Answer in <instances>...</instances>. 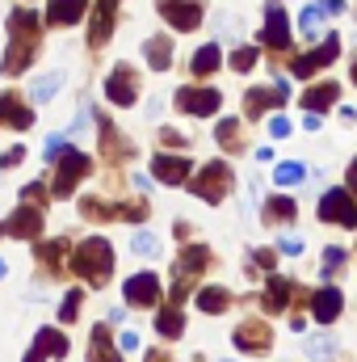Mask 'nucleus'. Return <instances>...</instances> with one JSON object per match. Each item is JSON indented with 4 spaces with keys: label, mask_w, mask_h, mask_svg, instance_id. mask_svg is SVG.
I'll list each match as a JSON object with an SVG mask.
<instances>
[{
    "label": "nucleus",
    "mask_w": 357,
    "mask_h": 362,
    "mask_svg": "<svg viewBox=\"0 0 357 362\" xmlns=\"http://www.w3.org/2000/svg\"><path fill=\"white\" fill-rule=\"evenodd\" d=\"M294 215H298L294 198H269L265 202V219L269 223H286V219H294Z\"/></svg>",
    "instance_id": "393cba45"
},
{
    "label": "nucleus",
    "mask_w": 357,
    "mask_h": 362,
    "mask_svg": "<svg viewBox=\"0 0 357 362\" xmlns=\"http://www.w3.org/2000/svg\"><path fill=\"white\" fill-rule=\"evenodd\" d=\"M231 303V295L223 291V286H206V291H198V308L202 312H223Z\"/></svg>",
    "instance_id": "a878e982"
},
{
    "label": "nucleus",
    "mask_w": 357,
    "mask_h": 362,
    "mask_svg": "<svg viewBox=\"0 0 357 362\" xmlns=\"http://www.w3.org/2000/svg\"><path fill=\"white\" fill-rule=\"evenodd\" d=\"M38 232H42V215L30 211V206H21L13 219L0 223V236H25V240H38Z\"/></svg>",
    "instance_id": "f8f14e48"
},
{
    "label": "nucleus",
    "mask_w": 357,
    "mask_h": 362,
    "mask_svg": "<svg viewBox=\"0 0 357 362\" xmlns=\"http://www.w3.org/2000/svg\"><path fill=\"white\" fill-rule=\"evenodd\" d=\"M269 131H273V135H290V122H286V118H273Z\"/></svg>",
    "instance_id": "37998d69"
},
{
    "label": "nucleus",
    "mask_w": 357,
    "mask_h": 362,
    "mask_svg": "<svg viewBox=\"0 0 357 362\" xmlns=\"http://www.w3.org/2000/svg\"><path fill=\"white\" fill-rule=\"evenodd\" d=\"M156 4H160V13L173 30H198L202 25V4L198 0H156Z\"/></svg>",
    "instance_id": "0eeeda50"
},
{
    "label": "nucleus",
    "mask_w": 357,
    "mask_h": 362,
    "mask_svg": "<svg viewBox=\"0 0 357 362\" xmlns=\"http://www.w3.org/2000/svg\"><path fill=\"white\" fill-rule=\"evenodd\" d=\"M290 291H294V286H290L286 278H277V274H273V278H269V291H265V312H282V308H286V299H290Z\"/></svg>",
    "instance_id": "b1692460"
},
{
    "label": "nucleus",
    "mask_w": 357,
    "mask_h": 362,
    "mask_svg": "<svg viewBox=\"0 0 357 362\" xmlns=\"http://www.w3.org/2000/svg\"><path fill=\"white\" fill-rule=\"evenodd\" d=\"M105 93H109L114 105H135V97H139V89H135V72H131L126 64H118V68L109 72V81H105Z\"/></svg>",
    "instance_id": "1a4fd4ad"
},
{
    "label": "nucleus",
    "mask_w": 357,
    "mask_h": 362,
    "mask_svg": "<svg viewBox=\"0 0 357 362\" xmlns=\"http://www.w3.org/2000/svg\"><path fill=\"white\" fill-rule=\"evenodd\" d=\"M214 135H219V144H227L231 152H244V144H240V122H236V118H223Z\"/></svg>",
    "instance_id": "7c9ffc66"
},
{
    "label": "nucleus",
    "mask_w": 357,
    "mask_h": 362,
    "mask_svg": "<svg viewBox=\"0 0 357 362\" xmlns=\"http://www.w3.org/2000/svg\"><path fill=\"white\" fill-rule=\"evenodd\" d=\"M0 278H4V262H0Z\"/></svg>",
    "instance_id": "8fccbe9b"
},
{
    "label": "nucleus",
    "mask_w": 357,
    "mask_h": 362,
    "mask_svg": "<svg viewBox=\"0 0 357 362\" xmlns=\"http://www.w3.org/2000/svg\"><path fill=\"white\" fill-rule=\"evenodd\" d=\"M286 97H290V85L277 81L273 89H253L248 93V97H244V110H248V114H261V110H269V105H282Z\"/></svg>",
    "instance_id": "dca6fc26"
},
{
    "label": "nucleus",
    "mask_w": 357,
    "mask_h": 362,
    "mask_svg": "<svg viewBox=\"0 0 357 362\" xmlns=\"http://www.w3.org/2000/svg\"><path fill=\"white\" fill-rule=\"evenodd\" d=\"M269 341H273L269 325H257V320H248V325H240V329H236V346H240L244 354H265Z\"/></svg>",
    "instance_id": "ddd939ff"
},
{
    "label": "nucleus",
    "mask_w": 357,
    "mask_h": 362,
    "mask_svg": "<svg viewBox=\"0 0 357 362\" xmlns=\"http://www.w3.org/2000/svg\"><path fill=\"white\" fill-rule=\"evenodd\" d=\"M34 350H38L42 358H63V354H68V337H63V333H55V329H38Z\"/></svg>",
    "instance_id": "aec40b11"
},
{
    "label": "nucleus",
    "mask_w": 357,
    "mask_h": 362,
    "mask_svg": "<svg viewBox=\"0 0 357 362\" xmlns=\"http://www.w3.org/2000/svg\"><path fill=\"white\" fill-rule=\"evenodd\" d=\"M341 303H345V299H341L337 286H320V291L311 295V308H315V320H320V325H332V320L341 316Z\"/></svg>",
    "instance_id": "4468645a"
},
{
    "label": "nucleus",
    "mask_w": 357,
    "mask_h": 362,
    "mask_svg": "<svg viewBox=\"0 0 357 362\" xmlns=\"http://www.w3.org/2000/svg\"><path fill=\"white\" fill-rule=\"evenodd\" d=\"M303 173H307V169H303L298 160H286V165H277V169H273V181L290 189V185H298V181H303Z\"/></svg>",
    "instance_id": "2f4dec72"
},
{
    "label": "nucleus",
    "mask_w": 357,
    "mask_h": 362,
    "mask_svg": "<svg viewBox=\"0 0 357 362\" xmlns=\"http://www.w3.org/2000/svg\"><path fill=\"white\" fill-rule=\"evenodd\" d=\"M122 295H126L131 308H156V303H160V278H156V274H135V278L122 286Z\"/></svg>",
    "instance_id": "6e6552de"
},
{
    "label": "nucleus",
    "mask_w": 357,
    "mask_h": 362,
    "mask_svg": "<svg viewBox=\"0 0 357 362\" xmlns=\"http://www.w3.org/2000/svg\"><path fill=\"white\" fill-rule=\"evenodd\" d=\"M76 312H80V291H68V295H63V308H59V320H68V325H72V320H76Z\"/></svg>",
    "instance_id": "4c0bfd02"
},
{
    "label": "nucleus",
    "mask_w": 357,
    "mask_h": 362,
    "mask_svg": "<svg viewBox=\"0 0 357 362\" xmlns=\"http://www.w3.org/2000/svg\"><path fill=\"white\" fill-rule=\"evenodd\" d=\"M25 202H42V185H30L25 189Z\"/></svg>",
    "instance_id": "49530a36"
},
{
    "label": "nucleus",
    "mask_w": 357,
    "mask_h": 362,
    "mask_svg": "<svg viewBox=\"0 0 357 362\" xmlns=\"http://www.w3.org/2000/svg\"><path fill=\"white\" fill-rule=\"evenodd\" d=\"M21 160H25V148H13V152L0 156V169H13V165H21Z\"/></svg>",
    "instance_id": "a19ab883"
},
{
    "label": "nucleus",
    "mask_w": 357,
    "mask_h": 362,
    "mask_svg": "<svg viewBox=\"0 0 357 362\" xmlns=\"http://www.w3.org/2000/svg\"><path fill=\"white\" fill-rule=\"evenodd\" d=\"M25 362H47V358H42L38 350H30V354H25Z\"/></svg>",
    "instance_id": "de8ad7c7"
},
{
    "label": "nucleus",
    "mask_w": 357,
    "mask_h": 362,
    "mask_svg": "<svg viewBox=\"0 0 357 362\" xmlns=\"http://www.w3.org/2000/svg\"><path fill=\"white\" fill-rule=\"evenodd\" d=\"M160 139H164V144H173V148H185V139H181L177 131H160Z\"/></svg>",
    "instance_id": "c03bdc74"
},
{
    "label": "nucleus",
    "mask_w": 357,
    "mask_h": 362,
    "mask_svg": "<svg viewBox=\"0 0 357 362\" xmlns=\"http://www.w3.org/2000/svg\"><path fill=\"white\" fill-rule=\"evenodd\" d=\"M253 64H257V47H240V51L231 55V68H236V72H248Z\"/></svg>",
    "instance_id": "c9c22d12"
},
{
    "label": "nucleus",
    "mask_w": 357,
    "mask_h": 362,
    "mask_svg": "<svg viewBox=\"0 0 357 362\" xmlns=\"http://www.w3.org/2000/svg\"><path fill=\"white\" fill-rule=\"evenodd\" d=\"M114 30V0H97V13H92V25H89V47H101Z\"/></svg>",
    "instance_id": "f3484780"
},
{
    "label": "nucleus",
    "mask_w": 357,
    "mask_h": 362,
    "mask_svg": "<svg viewBox=\"0 0 357 362\" xmlns=\"http://www.w3.org/2000/svg\"><path fill=\"white\" fill-rule=\"evenodd\" d=\"M320 13H324V4H307L303 8V17H298V30H303V38H320Z\"/></svg>",
    "instance_id": "c85d7f7f"
},
{
    "label": "nucleus",
    "mask_w": 357,
    "mask_h": 362,
    "mask_svg": "<svg viewBox=\"0 0 357 362\" xmlns=\"http://www.w3.org/2000/svg\"><path fill=\"white\" fill-rule=\"evenodd\" d=\"M177 105L185 110V114H214L219 105H223V97H219V89H185L177 93Z\"/></svg>",
    "instance_id": "9d476101"
},
{
    "label": "nucleus",
    "mask_w": 357,
    "mask_h": 362,
    "mask_svg": "<svg viewBox=\"0 0 357 362\" xmlns=\"http://www.w3.org/2000/svg\"><path fill=\"white\" fill-rule=\"evenodd\" d=\"M85 8H89V0H51L47 21H51V25H76Z\"/></svg>",
    "instance_id": "a211bd4d"
},
{
    "label": "nucleus",
    "mask_w": 357,
    "mask_h": 362,
    "mask_svg": "<svg viewBox=\"0 0 357 362\" xmlns=\"http://www.w3.org/2000/svg\"><path fill=\"white\" fill-rule=\"evenodd\" d=\"M277 249H282V253H290V257H294V253H303V240H298V236H286V240H282V245H277Z\"/></svg>",
    "instance_id": "79ce46f5"
},
{
    "label": "nucleus",
    "mask_w": 357,
    "mask_h": 362,
    "mask_svg": "<svg viewBox=\"0 0 357 362\" xmlns=\"http://www.w3.org/2000/svg\"><path fill=\"white\" fill-rule=\"evenodd\" d=\"M219 59H223L219 47H202V51L193 55V72H198V76H210V72L219 68Z\"/></svg>",
    "instance_id": "c756f323"
},
{
    "label": "nucleus",
    "mask_w": 357,
    "mask_h": 362,
    "mask_svg": "<svg viewBox=\"0 0 357 362\" xmlns=\"http://www.w3.org/2000/svg\"><path fill=\"white\" fill-rule=\"evenodd\" d=\"M206 262H210V253H206V249H185V253H181V262H177V274H181V282L189 286V282H193L198 274L206 270Z\"/></svg>",
    "instance_id": "412c9836"
},
{
    "label": "nucleus",
    "mask_w": 357,
    "mask_h": 362,
    "mask_svg": "<svg viewBox=\"0 0 357 362\" xmlns=\"http://www.w3.org/2000/svg\"><path fill=\"white\" fill-rule=\"evenodd\" d=\"M337 55H341V38H337V34H328V38H324V47H315L311 55H298V59L290 64V72H294L298 81H307L315 68H328Z\"/></svg>",
    "instance_id": "423d86ee"
},
{
    "label": "nucleus",
    "mask_w": 357,
    "mask_h": 362,
    "mask_svg": "<svg viewBox=\"0 0 357 362\" xmlns=\"http://www.w3.org/2000/svg\"><path fill=\"white\" fill-rule=\"evenodd\" d=\"M92 346H97V350H92V362H122L114 354V346H109V329H105V325L92 329Z\"/></svg>",
    "instance_id": "bb28decb"
},
{
    "label": "nucleus",
    "mask_w": 357,
    "mask_h": 362,
    "mask_svg": "<svg viewBox=\"0 0 357 362\" xmlns=\"http://www.w3.org/2000/svg\"><path fill=\"white\" fill-rule=\"evenodd\" d=\"M0 122L25 131V127H34V114H30V105H21L17 93H0Z\"/></svg>",
    "instance_id": "2eb2a0df"
},
{
    "label": "nucleus",
    "mask_w": 357,
    "mask_h": 362,
    "mask_svg": "<svg viewBox=\"0 0 357 362\" xmlns=\"http://www.w3.org/2000/svg\"><path fill=\"white\" fill-rule=\"evenodd\" d=\"M253 262H257V266H261V270H273V253H265V249H261V253H257V257H253Z\"/></svg>",
    "instance_id": "a18cd8bd"
},
{
    "label": "nucleus",
    "mask_w": 357,
    "mask_h": 362,
    "mask_svg": "<svg viewBox=\"0 0 357 362\" xmlns=\"http://www.w3.org/2000/svg\"><path fill=\"white\" fill-rule=\"evenodd\" d=\"M131 249H135V253H139V257H156V249H160V245H156V236H152V232H139V236H135V245H131Z\"/></svg>",
    "instance_id": "e433bc0d"
},
{
    "label": "nucleus",
    "mask_w": 357,
    "mask_h": 362,
    "mask_svg": "<svg viewBox=\"0 0 357 362\" xmlns=\"http://www.w3.org/2000/svg\"><path fill=\"white\" fill-rule=\"evenodd\" d=\"M152 173L160 181H169V185H181V181H189V160H181V156H156Z\"/></svg>",
    "instance_id": "6ab92c4d"
},
{
    "label": "nucleus",
    "mask_w": 357,
    "mask_h": 362,
    "mask_svg": "<svg viewBox=\"0 0 357 362\" xmlns=\"http://www.w3.org/2000/svg\"><path fill=\"white\" fill-rule=\"evenodd\" d=\"M332 350H337V341H332V337H315V341L307 346V354H311L315 362H328V358H332Z\"/></svg>",
    "instance_id": "f704fd0d"
},
{
    "label": "nucleus",
    "mask_w": 357,
    "mask_h": 362,
    "mask_svg": "<svg viewBox=\"0 0 357 362\" xmlns=\"http://www.w3.org/2000/svg\"><path fill=\"white\" fill-rule=\"evenodd\" d=\"M63 249H68V245H63V240H55V245H42V262H47V266H55V270H59V262H63Z\"/></svg>",
    "instance_id": "ea45409f"
},
{
    "label": "nucleus",
    "mask_w": 357,
    "mask_h": 362,
    "mask_svg": "<svg viewBox=\"0 0 357 362\" xmlns=\"http://www.w3.org/2000/svg\"><path fill=\"white\" fill-rule=\"evenodd\" d=\"M181 329H185V320H181L177 308H164V312L156 316V333H160V337H181Z\"/></svg>",
    "instance_id": "cd10ccee"
},
{
    "label": "nucleus",
    "mask_w": 357,
    "mask_h": 362,
    "mask_svg": "<svg viewBox=\"0 0 357 362\" xmlns=\"http://www.w3.org/2000/svg\"><path fill=\"white\" fill-rule=\"evenodd\" d=\"M85 173H89V156H85V152H76V148H68V152H63V160H59V177H55V185H51V194H55V198H68Z\"/></svg>",
    "instance_id": "39448f33"
},
{
    "label": "nucleus",
    "mask_w": 357,
    "mask_h": 362,
    "mask_svg": "<svg viewBox=\"0 0 357 362\" xmlns=\"http://www.w3.org/2000/svg\"><path fill=\"white\" fill-rule=\"evenodd\" d=\"M353 81H357V68H353Z\"/></svg>",
    "instance_id": "3c124183"
},
{
    "label": "nucleus",
    "mask_w": 357,
    "mask_h": 362,
    "mask_svg": "<svg viewBox=\"0 0 357 362\" xmlns=\"http://www.w3.org/2000/svg\"><path fill=\"white\" fill-rule=\"evenodd\" d=\"M261 42L273 47V51L290 47V25H286V8L282 4H269L265 8V34H261Z\"/></svg>",
    "instance_id": "9b49d317"
},
{
    "label": "nucleus",
    "mask_w": 357,
    "mask_h": 362,
    "mask_svg": "<svg viewBox=\"0 0 357 362\" xmlns=\"http://www.w3.org/2000/svg\"><path fill=\"white\" fill-rule=\"evenodd\" d=\"M320 219L341 223V228H357V202L349 198V189H328L320 198Z\"/></svg>",
    "instance_id": "20e7f679"
},
{
    "label": "nucleus",
    "mask_w": 357,
    "mask_h": 362,
    "mask_svg": "<svg viewBox=\"0 0 357 362\" xmlns=\"http://www.w3.org/2000/svg\"><path fill=\"white\" fill-rule=\"evenodd\" d=\"M189 189H193L198 198H206V202H223L227 189H231V169H227L223 160H210L198 177L189 181Z\"/></svg>",
    "instance_id": "7ed1b4c3"
},
{
    "label": "nucleus",
    "mask_w": 357,
    "mask_h": 362,
    "mask_svg": "<svg viewBox=\"0 0 357 362\" xmlns=\"http://www.w3.org/2000/svg\"><path fill=\"white\" fill-rule=\"evenodd\" d=\"M59 85H63V76H59V72H51V76H42V81L30 89V97H34V101H51V97L59 93Z\"/></svg>",
    "instance_id": "473e14b6"
},
{
    "label": "nucleus",
    "mask_w": 357,
    "mask_h": 362,
    "mask_svg": "<svg viewBox=\"0 0 357 362\" xmlns=\"http://www.w3.org/2000/svg\"><path fill=\"white\" fill-rule=\"evenodd\" d=\"M8 34H13V42H8V51H4V76H17V72H25L30 64H34V55H38V17L30 13V8H17L13 17H8Z\"/></svg>",
    "instance_id": "f257e3e1"
},
{
    "label": "nucleus",
    "mask_w": 357,
    "mask_h": 362,
    "mask_svg": "<svg viewBox=\"0 0 357 362\" xmlns=\"http://www.w3.org/2000/svg\"><path fill=\"white\" fill-rule=\"evenodd\" d=\"M349 181H353V185H357V160H353V169H349Z\"/></svg>",
    "instance_id": "09e8293b"
},
{
    "label": "nucleus",
    "mask_w": 357,
    "mask_h": 362,
    "mask_svg": "<svg viewBox=\"0 0 357 362\" xmlns=\"http://www.w3.org/2000/svg\"><path fill=\"white\" fill-rule=\"evenodd\" d=\"M63 152H68V135H51L47 139V160L55 165V160H63Z\"/></svg>",
    "instance_id": "58836bf2"
},
{
    "label": "nucleus",
    "mask_w": 357,
    "mask_h": 362,
    "mask_svg": "<svg viewBox=\"0 0 357 362\" xmlns=\"http://www.w3.org/2000/svg\"><path fill=\"white\" fill-rule=\"evenodd\" d=\"M143 55H147V64H152L156 72H164V68L173 64V42H169V38H147Z\"/></svg>",
    "instance_id": "4be33fe9"
},
{
    "label": "nucleus",
    "mask_w": 357,
    "mask_h": 362,
    "mask_svg": "<svg viewBox=\"0 0 357 362\" xmlns=\"http://www.w3.org/2000/svg\"><path fill=\"white\" fill-rule=\"evenodd\" d=\"M337 97H341V85L328 81V85H315V89L303 93V105H307V110H324V105H332Z\"/></svg>",
    "instance_id": "5701e85b"
},
{
    "label": "nucleus",
    "mask_w": 357,
    "mask_h": 362,
    "mask_svg": "<svg viewBox=\"0 0 357 362\" xmlns=\"http://www.w3.org/2000/svg\"><path fill=\"white\" fill-rule=\"evenodd\" d=\"M345 257H349V253H345V249H337V245H332V249H324V262H320V274H324V278H332V274H337L341 266H345Z\"/></svg>",
    "instance_id": "72a5a7b5"
},
{
    "label": "nucleus",
    "mask_w": 357,
    "mask_h": 362,
    "mask_svg": "<svg viewBox=\"0 0 357 362\" xmlns=\"http://www.w3.org/2000/svg\"><path fill=\"white\" fill-rule=\"evenodd\" d=\"M72 270L80 274V278H89L92 286H105V278L114 274V249H109L101 236H92V240H85V245L76 249Z\"/></svg>",
    "instance_id": "f03ea898"
}]
</instances>
